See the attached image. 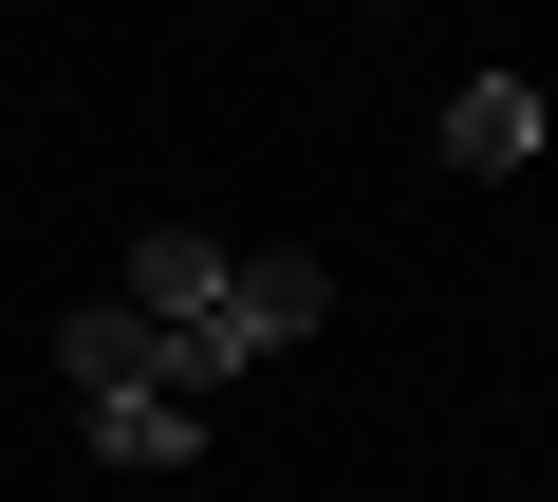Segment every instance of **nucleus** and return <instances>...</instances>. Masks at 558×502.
Returning a JSON list of instances; mask_svg holds the SVG:
<instances>
[{"instance_id":"nucleus-2","label":"nucleus","mask_w":558,"mask_h":502,"mask_svg":"<svg viewBox=\"0 0 558 502\" xmlns=\"http://www.w3.org/2000/svg\"><path fill=\"white\" fill-rule=\"evenodd\" d=\"M57 372H75V409H112V391H168V335H149L131 298H75V317H57Z\"/></svg>"},{"instance_id":"nucleus-4","label":"nucleus","mask_w":558,"mask_h":502,"mask_svg":"<svg viewBox=\"0 0 558 502\" xmlns=\"http://www.w3.org/2000/svg\"><path fill=\"white\" fill-rule=\"evenodd\" d=\"M186 428H205L186 391H112L94 409V465H186Z\"/></svg>"},{"instance_id":"nucleus-3","label":"nucleus","mask_w":558,"mask_h":502,"mask_svg":"<svg viewBox=\"0 0 558 502\" xmlns=\"http://www.w3.org/2000/svg\"><path fill=\"white\" fill-rule=\"evenodd\" d=\"M447 168H484V186L539 168V75H465V94H447Z\"/></svg>"},{"instance_id":"nucleus-1","label":"nucleus","mask_w":558,"mask_h":502,"mask_svg":"<svg viewBox=\"0 0 558 502\" xmlns=\"http://www.w3.org/2000/svg\"><path fill=\"white\" fill-rule=\"evenodd\" d=\"M317 317H336V261H299V242H260V261H242V280H223V298H205L186 335H168V391L205 409L223 372H260V354H299Z\"/></svg>"}]
</instances>
